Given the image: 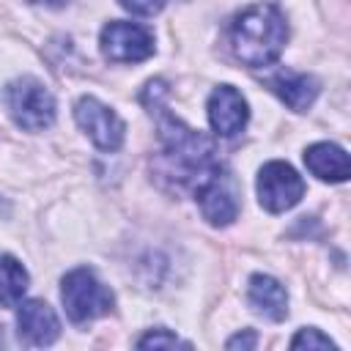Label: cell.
Wrapping results in <instances>:
<instances>
[{"label":"cell","instance_id":"cell-1","mask_svg":"<svg viewBox=\"0 0 351 351\" xmlns=\"http://www.w3.org/2000/svg\"><path fill=\"white\" fill-rule=\"evenodd\" d=\"M288 38V25L274 3H255L241 11L230 25L233 55L252 69L269 66L280 58Z\"/></svg>","mask_w":351,"mask_h":351},{"label":"cell","instance_id":"cell-2","mask_svg":"<svg viewBox=\"0 0 351 351\" xmlns=\"http://www.w3.org/2000/svg\"><path fill=\"white\" fill-rule=\"evenodd\" d=\"M3 104L14 123L25 132H41L55 121L52 93L33 77H19L3 88Z\"/></svg>","mask_w":351,"mask_h":351},{"label":"cell","instance_id":"cell-3","mask_svg":"<svg viewBox=\"0 0 351 351\" xmlns=\"http://www.w3.org/2000/svg\"><path fill=\"white\" fill-rule=\"evenodd\" d=\"M60 299H63L66 315L74 324H88L93 318H101L115 304L110 288L101 285L90 269H74V271H69L63 277V285H60Z\"/></svg>","mask_w":351,"mask_h":351},{"label":"cell","instance_id":"cell-4","mask_svg":"<svg viewBox=\"0 0 351 351\" xmlns=\"http://www.w3.org/2000/svg\"><path fill=\"white\" fill-rule=\"evenodd\" d=\"M99 47L112 63H140L154 55V36L137 22H110L99 36Z\"/></svg>","mask_w":351,"mask_h":351},{"label":"cell","instance_id":"cell-5","mask_svg":"<svg viewBox=\"0 0 351 351\" xmlns=\"http://www.w3.org/2000/svg\"><path fill=\"white\" fill-rule=\"evenodd\" d=\"M304 195L302 176L285 162H269L258 173V200L266 211L280 214L293 208Z\"/></svg>","mask_w":351,"mask_h":351},{"label":"cell","instance_id":"cell-6","mask_svg":"<svg viewBox=\"0 0 351 351\" xmlns=\"http://www.w3.org/2000/svg\"><path fill=\"white\" fill-rule=\"evenodd\" d=\"M195 197H197V206L203 211V217L222 228V225H230L239 214V200H236V192H233V184L228 178V173L222 170V165H217L214 170H208L195 186Z\"/></svg>","mask_w":351,"mask_h":351},{"label":"cell","instance_id":"cell-7","mask_svg":"<svg viewBox=\"0 0 351 351\" xmlns=\"http://www.w3.org/2000/svg\"><path fill=\"white\" fill-rule=\"evenodd\" d=\"M74 118H77L80 129L93 140L96 148H101V151H115V148H121L126 126H123V121L118 118V112L110 110L107 104H101L99 99L82 96V99L74 104Z\"/></svg>","mask_w":351,"mask_h":351},{"label":"cell","instance_id":"cell-8","mask_svg":"<svg viewBox=\"0 0 351 351\" xmlns=\"http://www.w3.org/2000/svg\"><path fill=\"white\" fill-rule=\"evenodd\" d=\"M250 118L247 99L233 85H219L208 96V123L219 137H233L244 129Z\"/></svg>","mask_w":351,"mask_h":351},{"label":"cell","instance_id":"cell-9","mask_svg":"<svg viewBox=\"0 0 351 351\" xmlns=\"http://www.w3.org/2000/svg\"><path fill=\"white\" fill-rule=\"evenodd\" d=\"M16 326H19V337L27 346H49L60 335V324H58L55 310L41 299H27L19 304Z\"/></svg>","mask_w":351,"mask_h":351},{"label":"cell","instance_id":"cell-10","mask_svg":"<svg viewBox=\"0 0 351 351\" xmlns=\"http://www.w3.org/2000/svg\"><path fill=\"white\" fill-rule=\"evenodd\" d=\"M304 165L307 170L321 178V181H332V184H340L351 176V162H348V154L335 145V143H315L304 151Z\"/></svg>","mask_w":351,"mask_h":351},{"label":"cell","instance_id":"cell-11","mask_svg":"<svg viewBox=\"0 0 351 351\" xmlns=\"http://www.w3.org/2000/svg\"><path fill=\"white\" fill-rule=\"evenodd\" d=\"M247 299L252 304V310L269 321H282L288 315V293L285 288L269 277V274H252L250 277V288H247Z\"/></svg>","mask_w":351,"mask_h":351},{"label":"cell","instance_id":"cell-12","mask_svg":"<svg viewBox=\"0 0 351 351\" xmlns=\"http://www.w3.org/2000/svg\"><path fill=\"white\" fill-rule=\"evenodd\" d=\"M269 88L296 112H304L315 96H318V82L310 74H296V71H277L269 77Z\"/></svg>","mask_w":351,"mask_h":351},{"label":"cell","instance_id":"cell-13","mask_svg":"<svg viewBox=\"0 0 351 351\" xmlns=\"http://www.w3.org/2000/svg\"><path fill=\"white\" fill-rule=\"evenodd\" d=\"M27 291V271L14 255H0V304L16 307Z\"/></svg>","mask_w":351,"mask_h":351},{"label":"cell","instance_id":"cell-14","mask_svg":"<svg viewBox=\"0 0 351 351\" xmlns=\"http://www.w3.org/2000/svg\"><path fill=\"white\" fill-rule=\"evenodd\" d=\"M291 348H335V343L326 337V335H321L315 326H307V329H299L296 335H293V340H291Z\"/></svg>","mask_w":351,"mask_h":351},{"label":"cell","instance_id":"cell-15","mask_svg":"<svg viewBox=\"0 0 351 351\" xmlns=\"http://www.w3.org/2000/svg\"><path fill=\"white\" fill-rule=\"evenodd\" d=\"M137 346H140V348H176V346L189 348V343H181L176 335H170V332H165V329L148 332L145 337H140V340H137Z\"/></svg>","mask_w":351,"mask_h":351},{"label":"cell","instance_id":"cell-16","mask_svg":"<svg viewBox=\"0 0 351 351\" xmlns=\"http://www.w3.org/2000/svg\"><path fill=\"white\" fill-rule=\"evenodd\" d=\"M126 11H132V14H137V16H151V14H156L162 5H165V0H118Z\"/></svg>","mask_w":351,"mask_h":351},{"label":"cell","instance_id":"cell-17","mask_svg":"<svg viewBox=\"0 0 351 351\" xmlns=\"http://www.w3.org/2000/svg\"><path fill=\"white\" fill-rule=\"evenodd\" d=\"M255 343H258L255 332H252V329H247L244 335H236V337H230L225 346H228V348H255Z\"/></svg>","mask_w":351,"mask_h":351},{"label":"cell","instance_id":"cell-18","mask_svg":"<svg viewBox=\"0 0 351 351\" xmlns=\"http://www.w3.org/2000/svg\"><path fill=\"white\" fill-rule=\"evenodd\" d=\"M30 3H47V5H63L66 0H30Z\"/></svg>","mask_w":351,"mask_h":351}]
</instances>
